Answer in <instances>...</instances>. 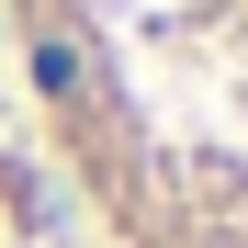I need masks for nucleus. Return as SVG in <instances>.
I'll return each instance as SVG.
<instances>
[{
  "instance_id": "obj_1",
  "label": "nucleus",
  "mask_w": 248,
  "mask_h": 248,
  "mask_svg": "<svg viewBox=\"0 0 248 248\" xmlns=\"http://www.w3.org/2000/svg\"><path fill=\"white\" fill-rule=\"evenodd\" d=\"M0 46L102 248H248V0H0Z\"/></svg>"
}]
</instances>
